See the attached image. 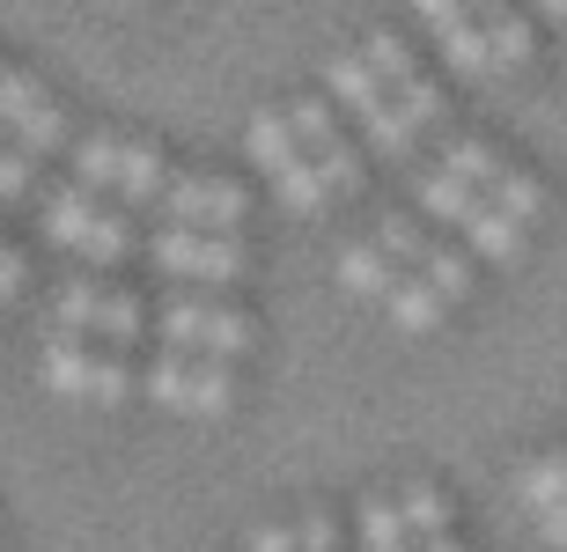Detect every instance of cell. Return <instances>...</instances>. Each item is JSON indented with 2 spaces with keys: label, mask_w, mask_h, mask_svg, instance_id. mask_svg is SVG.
I'll return each instance as SVG.
<instances>
[{
  "label": "cell",
  "mask_w": 567,
  "mask_h": 552,
  "mask_svg": "<svg viewBox=\"0 0 567 552\" xmlns=\"http://www.w3.org/2000/svg\"><path fill=\"white\" fill-rule=\"evenodd\" d=\"M163 354L177 362H244L251 354V317L236 302H207V295H177L163 310Z\"/></svg>",
  "instance_id": "cell-1"
},
{
  "label": "cell",
  "mask_w": 567,
  "mask_h": 552,
  "mask_svg": "<svg viewBox=\"0 0 567 552\" xmlns=\"http://www.w3.org/2000/svg\"><path fill=\"white\" fill-rule=\"evenodd\" d=\"M155 265L185 288H207V302H221L236 280L251 273L244 258V236H192V229H163L155 236Z\"/></svg>",
  "instance_id": "cell-2"
},
{
  "label": "cell",
  "mask_w": 567,
  "mask_h": 552,
  "mask_svg": "<svg viewBox=\"0 0 567 552\" xmlns=\"http://www.w3.org/2000/svg\"><path fill=\"white\" fill-rule=\"evenodd\" d=\"M244 213H251L244 185H229V177H214V170H185V177H169V191H163V229L236 236Z\"/></svg>",
  "instance_id": "cell-3"
},
{
  "label": "cell",
  "mask_w": 567,
  "mask_h": 552,
  "mask_svg": "<svg viewBox=\"0 0 567 552\" xmlns=\"http://www.w3.org/2000/svg\"><path fill=\"white\" fill-rule=\"evenodd\" d=\"M0 133H16L22 155H52L66 140V118H60V104H52V88L0 66Z\"/></svg>",
  "instance_id": "cell-4"
},
{
  "label": "cell",
  "mask_w": 567,
  "mask_h": 552,
  "mask_svg": "<svg viewBox=\"0 0 567 552\" xmlns=\"http://www.w3.org/2000/svg\"><path fill=\"white\" fill-rule=\"evenodd\" d=\"M421 22L435 30L442 60L457 66V74H480V66H494V60H486V22L472 15V8H442V0H427V8H421Z\"/></svg>",
  "instance_id": "cell-5"
},
{
  "label": "cell",
  "mask_w": 567,
  "mask_h": 552,
  "mask_svg": "<svg viewBox=\"0 0 567 552\" xmlns=\"http://www.w3.org/2000/svg\"><path fill=\"white\" fill-rule=\"evenodd\" d=\"M96 362H104L96 340H74V332H52L44 340V383L60 398H96Z\"/></svg>",
  "instance_id": "cell-6"
},
{
  "label": "cell",
  "mask_w": 567,
  "mask_h": 552,
  "mask_svg": "<svg viewBox=\"0 0 567 552\" xmlns=\"http://www.w3.org/2000/svg\"><path fill=\"white\" fill-rule=\"evenodd\" d=\"M244 155H251L266 177H288L295 163H302V140H295L288 111H258L251 126H244Z\"/></svg>",
  "instance_id": "cell-7"
},
{
  "label": "cell",
  "mask_w": 567,
  "mask_h": 552,
  "mask_svg": "<svg viewBox=\"0 0 567 552\" xmlns=\"http://www.w3.org/2000/svg\"><path fill=\"white\" fill-rule=\"evenodd\" d=\"M480 213V191L464 185V177H450L435 163V170H421V221H435V229H464Z\"/></svg>",
  "instance_id": "cell-8"
},
{
  "label": "cell",
  "mask_w": 567,
  "mask_h": 552,
  "mask_svg": "<svg viewBox=\"0 0 567 552\" xmlns=\"http://www.w3.org/2000/svg\"><path fill=\"white\" fill-rule=\"evenodd\" d=\"M96 221H104V207H96L82 185H66V191H52V199H44V236H52V243H66V251H82L89 236H96Z\"/></svg>",
  "instance_id": "cell-9"
},
{
  "label": "cell",
  "mask_w": 567,
  "mask_h": 552,
  "mask_svg": "<svg viewBox=\"0 0 567 552\" xmlns=\"http://www.w3.org/2000/svg\"><path fill=\"white\" fill-rule=\"evenodd\" d=\"M369 243H377V251L391 258L399 273H421V265H427V251H435V236H427V221H421V213H383Z\"/></svg>",
  "instance_id": "cell-10"
},
{
  "label": "cell",
  "mask_w": 567,
  "mask_h": 552,
  "mask_svg": "<svg viewBox=\"0 0 567 552\" xmlns=\"http://www.w3.org/2000/svg\"><path fill=\"white\" fill-rule=\"evenodd\" d=\"M464 251L508 265V258H524V221H508L502 207H486V199H480V213L464 221Z\"/></svg>",
  "instance_id": "cell-11"
},
{
  "label": "cell",
  "mask_w": 567,
  "mask_h": 552,
  "mask_svg": "<svg viewBox=\"0 0 567 552\" xmlns=\"http://www.w3.org/2000/svg\"><path fill=\"white\" fill-rule=\"evenodd\" d=\"M516 501H524L530 515L567 509V457H560V449H546V457H530V465L516 471Z\"/></svg>",
  "instance_id": "cell-12"
},
{
  "label": "cell",
  "mask_w": 567,
  "mask_h": 552,
  "mask_svg": "<svg viewBox=\"0 0 567 552\" xmlns=\"http://www.w3.org/2000/svg\"><path fill=\"white\" fill-rule=\"evenodd\" d=\"M399 265H391V258H383L377 251V243H354V251H347V258H339V288H347V295H361V302H391V288H399Z\"/></svg>",
  "instance_id": "cell-13"
},
{
  "label": "cell",
  "mask_w": 567,
  "mask_h": 552,
  "mask_svg": "<svg viewBox=\"0 0 567 552\" xmlns=\"http://www.w3.org/2000/svg\"><path fill=\"white\" fill-rule=\"evenodd\" d=\"M111 288H96V273L60 280V310H52V332H74V340H96V310H104Z\"/></svg>",
  "instance_id": "cell-14"
},
{
  "label": "cell",
  "mask_w": 567,
  "mask_h": 552,
  "mask_svg": "<svg viewBox=\"0 0 567 552\" xmlns=\"http://www.w3.org/2000/svg\"><path fill=\"white\" fill-rule=\"evenodd\" d=\"M118 163H126V148L111 140V133H82L74 140V185L96 199V191H118Z\"/></svg>",
  "instance_id": "cell-15"
},
{
  "label": "cell",
  "mask_w": 567,
  "mask_h": 552,
  "mask_svg": "<svg viewBox=\"0 0 567 552\" xmlns=\"http://www.w3.org/2000/svg\"><path fill=\"white\" fill-rule=\"evenodd\" d=\"M229 405H236V376L221 362H192L185 368V413L192 420H221Z\"/></svg>",
  "instance_id": "cell-16"
},
{
  "label": "cell",
  "mask_w": 567,
  "mask_h": 552,
  "mask_svg": "<svg viewBox=\"0 0 567 552\" xmlns=\"http://www.w3.org/2000/svg\"><path fill=\"white\" fill-rule=\"evenodd\" d=\"M163 191H169L163 148H126V163H118V199H126V207H155Z\"/></svg>",
  "instance_id": "cell-17"
},
{
  "label": "cell",
  "mask_w": 567,
  "mask_h": 552,
  "mask_svg": "<svg viewBox=\"0 0 567 552\" xmlns=\"http://www.w3.org/2000/svg\"><path fill=\"white\" fill-rule=\"evenodd\" d=\"M332 96L347 111H354L361 126H369V118H377L383 104H391V88L377 82V74H369V60H332Z\"/></svg>",
  "instance_id": "cell-18"
},
{
  "label": "cell",
  "mask_w": 567,
  "mask_h": 552,
  "mask_svg": "<svg viewBox=\"0 0 567 552\" xmlns=\"http://www.w3.org/2000/svg\"><path fill=\"white\" fill-rule=\"evenodd\" d=\"M442 317H450V302H442L421 273H405L399 288H391V324H399V332H435Z\"/></svg>",
  "instance_id": "cell-19"
},
{
  "label": "cell",
  "mask_w": 567,
  "mask_h": 552,
  "mask_svg": "<svg viewBox=\"0 0 567 552\" xmlns=\"http://www.w3.org/2000/svg\"><path fill=\"white\" fill-rule=\"evenodd\" d=\"M147 332V310H141V295H126V288H111L104 295V310H96V346L104 354H126L133 340Z\"/></svg>",
  "instance_id": "cell-20"
},
{
  "label": "cell",
  "mask_w": 567,
  "mask_h": 552,
  "mask_svg": "<svg viewBox=\"0 0 567 552\" xmlns=\"http://www.w3.org/2000/svg\"><path fill=\"white\" fill-rule=\"evenodd\" d=\"M399 515H405V531L421 538V545H435V538H450V501H442L427 479H413V487L399 493Z\"/></svg>",
  "instance_id": "cell-21"
},
{
  "label": "cell",
  "mask_w": 567,
  "mask_h": 552,
  "mask_svg": "<svg viewBox=\"0 0 567 552\" xmlns=\"http://www.w3.org/2000/svg\"><path fill=\"white\" fill-rule=\"evenodd\" d=\"M288 126H295V140H302V155H324V148H339V140H347V133H339V111L324 104V96L288 104Z\"/></svg>",
  "instance_id": "cell-22"
},
{
  "label": "cell",
  "mask_w": 567,
  "mask_h": 552,
  "mask_svg": "<svg viewBox=\"0 0 567 552\" xmlns=\"http://www.w3.org/2000/svg\"><path fill=\"white\" fill-rule=\"evenodd\" d=\"M405 545H413V531H405L399 501L369 493V501H361V552H405Z\"/></svg>",
  "instance_id": "cell-23"
},
{
  "label": "cell",
  "mask_w": 567,
  "mask_h": 552,
  "mask_svg": "<svg viewBox=\"0 0 567 552\" xmlns=\"http://www.w3.org/2000/svg\"><path fill=\"white\" fill-rule=\"evenodd\" d=\"M486 207H502L508 221H524V229H530L538 207H546V185H538L530 170H502V177H494V191H486Z\"/></svg>",
  "instance_id": "cell-24"
},
{
  "label": "cell",
  "mask_w": 567,
  "mask_h": 552,
  "mask_svg": "<svg viewBox=\"0 0 567 552\" xmlns=\"http://www.w3.org/2000/svg\"><path fill=\"white\" fill-rule=\"evenodd\" d=\"M442 170L464 177L472 191H494V177H502L508 163H502L494 148H486V140H450V148H442Z\"/></svg>",
  "instance_id": "cell-25"
},
{
  "label": "cell",
  "mask_w": 567,
  "mask_h": 552,
  "mask_svg": "<svg viewBox=\"0 0 567 552\" xmlns=\"http://www.w3.org/2000/svg\"><path fill=\"white\" fill-rule=\"evenodd\" d=\"M421 280L435 288L442 302H450V310H457V302L472 295V251H450V243H435V251H427V265H421Z\"/></svg>",
  "instance_id": "cell-26"
},
{
  "label": "cell",
  "mask_w": 567,
  "mask_h": 552,
  "mask_svg": "<svg viewBox=\"0 0 567 552\" xmlns=\"http://www.w3.org/2000/svg\"><path fill=\"white\" fill-rule=\"evenodd\" d=\"M361 60H369V74H377L391 96H399V88L421 74V66H413V52H405V38H391V30H377V38L361 44Z\"/></svg>",
  "instance_id": "cell-27"
},
{
  "label": "cell",
  "mask_w": 567,
  "mask_h": 552,
  "mask_svg": "<svg viewBox=\"0 0 567 552\" xmlns=\"http://www.w3.org/2000/svg\"><path fill=\"white\" fill-rule=\"evenodd\" d=\"M369 148H377L383 163H413V148H421V133H413V118H405L399 104H383L377 118H369Z\"/></svg>",
  "instance_id": "cell-28"
},
{
  "label": "cell",
  "mask_w": 567,
  "mask_h": 552,
  "mask_svg": "<svg viewBox=\"0 0 567 552\" xmlns=\"http://www.w3.org/2000/svg\"><path fill=\"white\" fill-rule=\"evenodd\" d=\"M480 22H486V60L494 66L530 60V15H480Z\"/></svg>",
  "instance_id": "cell-29"
},
{
  "label": "cell",
  "mask_w": 567,
  "mask_h": 552,
  "mask_svg": "<svg viewBox=\"0 0 567 552\" xmlns=\"http://www.w3.org/2000/svg\"><path fill=\"white\" fill-rule=\"evenodd\" d=\"M126 251H133V221H126V207H118V213L104 207V221H96V236L82 243V258L96 265V273H104V265H118Z\"/></svg>",
  "instance_id": "cell-30"
},
{
  "label": "cell",
  "mask_w": 567,
  "mask_h": 552,
  "mask_svg": "<svg viewBox=\"0 0 567 552\" xmlns=\"http://www.w3.org/2000/svg\"><path fill=\"white\" fill-rule=\"evenodd\" d=\"M274 191H280V199H288L295 213H317V207H324V199H332V191H324V177H317V163H310V155H302V163H295L288 177H274Z\"/></svg>",
  "instance_id": "cell-31"
},
{
  "label": "cell",
  "mask_w": 567,
  "mask_h": 552,
  "mask_svg": "<svg viewBox=\"0 0 567 552\" xmlns=\"http://www.w3.org/2000/svg\"><path fill=\"white\" fill-rule=\"evenodd\" d=\"M391 104L405 111V118H413V133H427V126H442V88L427 82V74H413V82L399 88V96H391Z\"/></svg>",
  "instance_id": "cell-32"
},
{
  "label": "cell",
  "mask_w": 567,
  "mask_h": 552,
  "mask_svg": "<svg viewBox=\"0 0 567 552\" xmlns=\"http://www.w3.org/2000/svg\"><path fill=\"white\" fill-rule=\"evenodd\" d=\"M185 368H192V362H177V354H163V362H155V368L141 376V390H147L155 405H169V413H185Z\"/></svg>",
  "instance_id": "cell-33"
},
{
  "label": "cell",
  "mask_w": 567,
  "mask_h": 552,
  "mask_svg": "<svg viewBox=\"0 0 567 552\" xmlns=\"http://www.w3.org/2000/svg\"><path fill=\"white\" fill-rule=\"evenodd\" d=\"M310 163H317V177H324V191H354L361 185V148L354 140H339V148L310 155Z\"/></svg>",
  "instance_id": "cell-34"
},
{
  "label": "cell",
  "mask_w": 567,
  "mask_h": 552,
  "mask_svg": "<svg viewBox=\"0 0 567 552\" xmlns=\"http://www.w3.org/2000/svg\"><path fill=\"white\" fill-rule=\"evenodd\" d=\"M126 390H133L126 354H104V362H96V398H89V405H126Z\"/></svg>",
  "instance_id": "cell-35"
},
{
  "label": "cell",
  "mask_w": 567,
  "mask_h": 552,
  "mask_svg": "<svg viewBox=\"0 0 567 552\" xmlns=\"http://www.w3.org/2000/svg\"><path fill=\"white\" fill-rule=\"evenodd\" d=\"M295 545H302V552H339V523H332V515H302V523H295Z\"/></svg>",
  "instance_id": "cell-36"
},
{
  "label": "cell",
  "mask_w": 567,
  "mask_h": 552,
  "mask_svg": "<svg viewBox=\"0 0 567 552\" xmlns=\"http://www.w3.org/2000/svg\"><path fill=\"white\" fill-rule=\"evenodd\" d=\"M22 191H30V155L0 140V199H22Z\"/></svg>",
  "instance_id": "cell-37"
},
{
  "label": "cell",
  "mask_w": 567,
  "mask_h": 552,
  "mask_svg": "<svg viewBox=\"0 0 567 552\" xmlns=\"http://www.w3.org/2000/svg\"><path fill=\"white\" fill-rule=\"evenodd\" d=\"M251 552H302V545H295V523H258Z\"/></svg>",
  "instance_id": "cell-38"
},
{
  "label": "cell",
  "mask_w": 567,
  "mask_h": 552,
  "mask_svg": "<svg viewBox=\"0 0 567 552\" xmlns=\"http://www.w3.org/2000/svg\"><path fill=\"white\" fill-rule=\"evenodd\" d=\"M22 273H30V265H22V251H0V302L22 295Z\"/></svg>",
  "instance_id": "cell-39"
},
{
  "label": "cell",
  "mask_w": 567,
  "mask_h": 552,
  "mask_svg": "<svg viewBox=\"0 0 567 552\" xmlns=\"http://www.w3.org/2000/svg\"><path fill=\"white\" fill-rule=\"evenodd\" d=\"M538 538H546L553 552H567V509H553V515H538Z\"/></svg>",
  "instance_id": "cell-40"
},
{
  "label": "cell",
  "mask_w": 567,
  "mask_h": 552,
  "mask_svg": "<svg viewBox=\"0 0 567 552\" xmlns=\"http://www.w3.org/2000/svg\"><path fill=\"white\" fill-rule=\"evenodd\" d=\"M421 552H464V545H457V538H435V545H421Z\"/></svg>",
  "instance_id": "cell-41"
},
{
  "label": "cell",
  "mask_w": 567,
  "mask_h": 552,
  "mask_svg": "<svg viewBox=\"0 0 567 552\" xmlns=\"http://www.w3.org/2000/svg\"><path fill=\"white\" fill-rule=\"evenodd\" d=\"M0 251H8V243H0Z\"/></svg>",
  "instance_id": "cell-42"
}]
</instances>
